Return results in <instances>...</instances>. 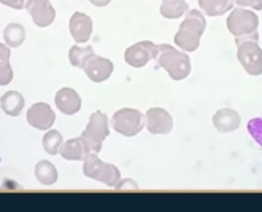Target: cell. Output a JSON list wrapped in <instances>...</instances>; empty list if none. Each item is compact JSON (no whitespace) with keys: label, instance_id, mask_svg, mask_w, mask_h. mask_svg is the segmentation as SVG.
<instances>
[{"label":"cell","instance_id":"14","mask_svg":"<svg viewBox=\"0 0 262 212\" xmlns=\"http://www.w3.org/2000/svg\"><path fill=\"white\" fill-rule=\"evenodd\" d=\"M69 27H70V34L76 43H86L92 34V20L88 14L76 11L70 18Z\"/></svg>","mask_w":262,"mask_h":212},{"label":"cell","instance_id":"29","mask_svg":"<svg viewBox=\"0 0 262 212\" xmlns=\"http://www.w3.org/2000/svg\"><path fill=\"white\" fill-rule=\"evenodd\" d=\"M119 184H122V185H126V187H119L118 190H138V187H137V184H135V182H132L130 179H127V180H119Z\"/></svg>","mask_w":262,"mask_h":212},{"label":"cell","instance_id":"19","mask_svg":"<svg viewBox=\"0 0 262 212\" xmlns=\"http://www.w3.org/2000/svg\"><path fill=\"white\" fill-rule=\"evenodd\" d=\"M35 177L41 185H54L57 180V169L56 166L46 160H41L35 166Z\"/></svg>","mask_w":262,"mask_h":212},{"label":"cell","instance_id":"28","mask_svg":"<svg viewBox=\"0 0 262 212\" xmlns=\"http://www.w3.org/2000/svg\"><path fill=\"white\" fill-rule=\"evenodd\" d=\"M27 2L29 0H0V4H4L10 8H14V10H23L27 7Z\"/></svg>","mask_w":262,"mask_h":212},{"label":"cell","instance_id":"15","mask_svg":"<svg viewBox=\"0 0 262 212\" xmlns=\"http://www.w3.org/2000/svg\"><path fill=\"white\" fill-rule=\"evenodd\" d=\"M59 153L64 160L69 161H84L92 151L83 138H75L67 142H62V145L59 148Z\"/></svg>","mask_w":262,"mask_h":212},{"label":"cell","instance_id":"7","mask_svg":"<svg viewBox=\"0 0 262 212\" xmlns=\"http://www.w3.org/2000/svg\"><path fill=\"white\" fill-rule=\"evenodd\" d=\"M227 29L234 37H246L257 34L259 29V18L254 11L235 8L230 11L227 18Z\"/></svg>","mask_w":262,"mask_h":212},{"label":"cell","instance_id":"18","mask_svg":"<svg viewBox=\"0 0 262 212\" xmlns=\"http://www.w3.org/2000/svg\"><path fill=\"white\" fill-rule=\"evenodd\" d=\"M199 7L208 16H223L232 10L234 0H199Z\"/></svg>","mask_w":262,"mask_h":212},{"label":"cell","instance_id":"5","mask_svg":"<svg viewBox=\"0 0 262 212\" xmlns=\"http://www.w3.org/2000/svg\"><path fill=\"white\" fill-rule=\"evenodd\" d=\"M110 129H108V117L103 112H94L89 117V123L86 129L83 131L81 138L89 145L92 153H99L102 150L103 141L108 138Z\"/></svg>","mask_w":262,"mask_h":212},{"label":"cell","instance_id":"27","mask_svg":"<svg viewBox=\"0 0 262 212\" xmlns=\"http://www.w3.org/2000/svg\"><path fill=\"white\" fill-rule=\"evenodd\" d=\"M235 4L238 7H246L253 10H262V0H235Z\"/></svg>","mask_w":262,"mask_h":212},{"label":"cell","instance_id":"25","mask_svg":"<svg viewBox=\"0 0 262 212\" xmlns=\"http://www.w3.org/2000/svg\"><path fill=\"white\" fill-rule=\"evenodd\" d=\"M13 80V69L10 64L0 66V86H5Z\"/></svg>","mask_w":262,"mask_h":212},{"label":"cell","instance_id":"21","mask_svg":"<svg viewBox=\"0 0 262 212\" xmlns=\"http://www.w3.org/2000/svg\"><path fill=\"white\" fill-rule=\"evenodd\" d=\"M4 38H5V43L8 45L10 48H18V47H21V45L24 43L26 29L21 24L11 23L4 30Z\"/></svg>","mask_w":262,"mask_h":212},{"label":"cell","instance_id":"9","mask_svg":"<svg viewBox=\"0 0 262 212\" xmlns=\"http://www.w3.org/2000/svg\"><path fill=\"white\" fill-rule=\"evenodd\" d=\"M146 129L154 136L168 134L173 128V118L167 110L161 107H152L146 112Z\"/></svg>","mask_w":262,"mask_h":212},{"label":"cell","instance_id":"30","mask_svg":"<svg viewBox=\"0 0 262 212\" xmlns=\"http://www.w3.org/2000/svg\"><path fill=\"white\" fill-rule=\"evenodd\" d=\"M89 2L94 5V7H99V8H103V7H106L108 5L112 0H89Z\"/></svg>","mask_w":262,"mask_h":212},{"label":"cell","instance_id":"13","mask_svg":"<svg viewBox=\"0 0 262 212\" xmlns=\"http://www.w3.org/2000/svg\"><path fill=\"white\" fill-rule=\"evenodd\" d=\"M56 107L64 115H75L81 109V98L72 88H62L56 93Z\"/></svg>","mask_w":262,"mask_h":212},{"label":"cell","instance_id":"17","mask_svg":"<svg viewBox=\"0 0 262 212\" xmlns=\"http://www.w3.org/2000/svg\"><path fill=\"white\" fill-rule=\"evenodd\" d=\"M0 107L10 117H18L24 109V98L18 91H8L0 98Z\"/></svg>","mask_w":262,"mask_h":212},{"label":"cell","instance_id":"23","mask_svg":"<svg viewBox=\"0 0 262 212\" xmlns=\"http://www.w3.org/2000/svg\"><path fill=\"white\" fill-rule=\"evenodd\" d=\"M41 144H43V148H45L46 153H48V155H56V153H59L60 145H62V136H60L59 131L51 129V131H48L43 136Z\"/></svg>","mask_w":262,"mask_h":212},{"label":"cell","instance_id":"11","mask_svg":"<svg viewBox=\"0 0 262 212\" xmlns=\"http://www.w3.org/2000/svg\"><path fill=\"white\" fill-rule=\"evenodd\" d=\"M54 120L56 115L46 102H37L27 110V123L35 129H50Z\"/></svg>","mask_w":262,"mask_h":212},{"label":"cell","instance_id":"4","mask_svg":"<svg viewBox=\"0 0 262 212\" xmlns=\"http://www.w3.org/2000/svg\"><path fill=\"white\" fill-rule=\"evenodd\" d=\"M83 172L86 177L99 180L106 187L115 188L118 185V182L121 180V172L115 164L103 163L97 153H91L83 164Z\"/></svg>","mask_w":262,"mask_h":212},{"label":"cell","instance_id":"12","mask_svg":"<svg viewBox=\"0 0 262 212\" xmlns=\"http://www.w3.org/2000/svg\"><path fill=\"white\" fill-rule=\"evenodd\" d=\"M26 8L38 27L51 26L56 18V11L50 0H29Z\"/></svg>","mask_w":262,"mask_h":212},{"label":"cell","instance_id":"8","mask_svg":"<svg viewBox=\"0 0 262 212\" xmlns=\"http://www.w3.org/2000/svg\"><path fill=\"white\" fill-rule=\"evenodd\" d=\"M158 53H159L158 45H154L149 40H145V42H138V43L132 45V47H129L126 50L124 57H126V63L130 67L140 69V67L146 66L151 59H156Z\"/></svg>","mask_w":262,"mask_h":212},{"label":"cell","instance_id":"1","mask_svg":"<svg viewBox=\"0 0 262 212\" xmlns=\"http://www.w3.org/2000/svg\"><path fill=\"white\" fill-rule=\"evenodd\" d=\"M207 27L205 16L199 10H188L186 18L181 23L175 35V43L183 51H195L200 45V37Z\"/></svg>","mask_w":262,"mask_h":212},{"label":"cell","instance_id":"24","mask_svg":"<svg viewBox=\"0 0 262 212\" xmlns=\"http://www.w3.org/2000/svg\"><path fill=\"white\" fill-rule=\"evenodd\" d=\"M248 132L251 138L262 147V117L260 118H253L248 123Z\"/></svg>","mask_w":262,"mask_h":212},{"label":"cell","instance_id":"10","mask_svg":"<svg viewBox=\"0 0 262 212\" xmlns=\"http://www.w3.org/2000/svg\"><path fill=\"white\" fill-rule=\"evenodd\" d=\"M113 63L110 59L106 57H102V56H97L96 53L89 57V61L84 66V72L88 75V79L94 83H102L105 80H108L113 73Z\"/></svg>","mask_w":262,"mask_h":212},{"label":"cell","instance_id":"22","mask_svg":"<svg viewBox=\"0 0 262 212\" xmlns=\"http://www.w3.org/2000/svg\"><path fill=\"white\" fill-rule=\"evenodd\" d=\"M92 54H94V48L92 47H78V45H73L69 51V61L73 67L84 69L86 63Z\"/></svg>","mask_w":262,"mask_h":212},{"label":"cell","instance_id":"26","mask_svg":"<svg viewBox=\"0 0 262 212\" xmlns=\"http://www.w3.org/2000/svg\"><path fill=\"white\" fill-rule=\"evenodd\" d=\"M10 56H11V51H10L8 45L7 43H0V66L10 64Z\"/></svg>","mask_w":262,"mask_h":212},{"label":"cell","instance_id":"3","mask_svg":"<svg viewBox=\"0 0 262 212\" xmlns=\"http://www.w3.org/2000/svg\"><path fill=\"white\" fill-rule=\"evenodd\" d=\"M237 59L250 75H262V48L259 47V34L235 37Z\"/></svg>","mask_w":262,"mask_h":212},{"label":"cell","instance_id":"16","mask_svg":"<svg viewBox=\"0 0 262 212\" xmlns=\"http://www.w3.org/2000/svg\"><path fill=\"white\" fill-rule=\"evenodd\" d=\"M242 118L234 109H221L213 115V125L220 132H232L238 129Z\"/></svg>","mask_w":262,"mask_h":212},{"label":"cell","instance_id":"6","mask_svg":"<svg viewBox=\"0 0 262 212\" xmlns=\"http://www.w3.org/2000/svg\"><path fill=\"white\" fill-rule=\"evenodd\" d=\"M112 123H113L115 131L119 132L121 136L134 138V136H137L145 128L146 118L137 109H121L113 115Z\"/></svg>","mask_w":262,"mask_h":212},{"label":"cell","instance_id":"20","mask_svg":"<svg viewBox=\"0 0 262 212\" xmlns=\"http://www.w3.org/2000/svg\"><path fill=\"white\" fill-rule=\"evenodd\" d=\"M189 5L186 0H162L161 14L167 20H178L186 14Z\"/></svg>","mask_w":262,"mask_h":212},{"label":"cell","instance_id":"2","mask_svg":"<svg viewBox=\"0 0 262 212\" xmlns=\"http://www.w3.org/2000/svg\"><path fill=\"white\" fill-rule=\"evenodd\" d=\"M158 66L162 67L172 80H184L191 73V59L186 53L178 51L170 45H159Z\"/></svg>","mask_w":262,"mask_h":212}]
</instances>
